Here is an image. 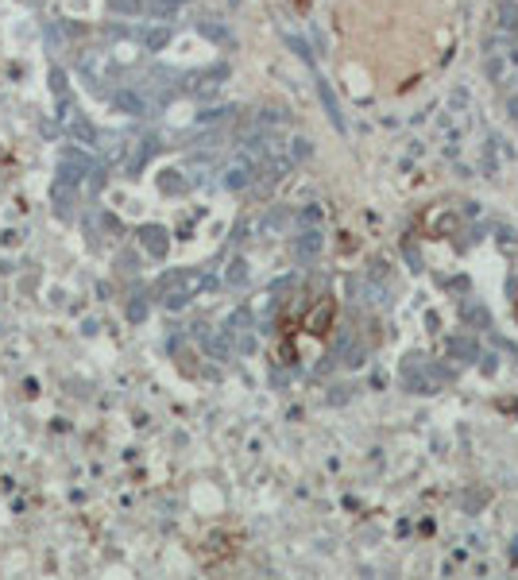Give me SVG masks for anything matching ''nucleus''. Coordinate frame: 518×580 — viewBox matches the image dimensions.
Listing matches in <instances>:
<instances>
[{"label":"nucleus","mask_w":518,"mask_h":580,"mask_svg":"<svg viewBox=\"0 0 518 580\" xmlns=\"http://www.w3.org/2000/svg\"><path fill=\"white\" fill-rule=\"evenodd\" d=\"M224 278H228V286H244V278H247V263H244V259H236V263L228 267V275H224Z\"/></svg>","instance_id":"nucleus-10"},{"label":"nucleus","mask_w":518,"mask_h":580,"mask_svg":"<svg viewBox=\"0 0 518 580\" xmlns=\"http://www.w3.org/2000/svg\"><path fill=\"white\" fill-rule=\"evenodd\" d=\"M487 74H491L495 82H499V77H503V62H499V58H491V62H487Z\"/></svg>","instance_id":"nucleus-15"},{"label":"nucleus","mask_w":518,"mask_h":580,"mask_svg":"<svg viewBox=\"0 0 518 580\" xmlns=\"http://www.w3.org/2000/svg\"><path fill=\"white\" fill-rule=\"evenodd\" d=\"M286 221H290V209H271V213L263 217V224H259V228H263V232H278Z\"/></svg>","instance_id":"nucleus-6"},{"label":"nucleus","mask_w":518,"mask_h":580,"mask_svg":"<svg viewBox=\"0 0 518 580\" xmlns=\"http://www.w3.org/2000/svg\"><path fill=\"white\" fill-rule=\"evenodd\" d=\"M317 255H321V228H302V236L294 240V259L313 263Z\"/></svg>","instance_id":"nucleus-2"},{"label":"nucleus","mask_w":518,"mask_h":580,"mask_svg":"<svg viewBox=\"0 0 518 580\" xmlns=\"http://www.w3.org/2000/svg\"><path fill=\"white\" fill-rule=\"evenodd\" d=\"M201 31H205L209 39H216V43H228V35H224L221 27H213V23H201Z\"/></svg>","instance_id":"nucleus-14"},{"label":"nucleus","mask_w":518,"mask_h":580,"mask_svg":"<svg viewBox=\"0 0 518 580\" xmlns=\"http://www.w3.org/2000/svg\"><path fill=\"white\" fill-rule=\"evenodd\" d=\"M464 317H468V321H479L484 329L491 325V317H487V309L479 306V302H464Z\"/></svg>","instance_id":"nucleus-8"},{"label":"nucleus","mask_w":518,"mask_h":580,"mask_svg":"<svg viewBox=\"0 0 518 580\" xmlns=\"http://www.w3.org/2000/svg\"><path fill=\"white\" fill-rule=\"evenodd\" d=\"M499 31H507V35H514V31H518V4H514V0H510V4H503Z\"/></svg>","instance_id":"nucleus-5"},{"label":"nucleus","mask_w":518,"mask_h":580,"mask_svg":"<svg viewBox=\"0 0 518 580\" xmlns=\"http://www.w3.org/2000/svg\"><path fill=\"white\" fill-rule=\"evenodd\" d=\"M321 221H325L321 205H306V209L298 213V224H302V228H321Z\"/></svg>","instance_id":"nucleus-7"},{"label":"nucleus","mask_w":518,"mask_h":580,"mask_svg":"<svg viewBox=\"0 0 518 580\" xmlns=\"http://www.w3.org/2000/svg\"><path fill=\"white\" fill-rule=\"evenodd\" d=\"M340 348H344V360H340V363H348V368H360V363H363V344H352V348L340 344Z\"/></svg>","instance_id":"nucleus-12"},{"label":"nucleus","mask_w":518,"mask_h":580,"mask_svg":"<svg viewBox=\"0 0 518 580\" xmlns=\"http://www.w3.org/2000/svg\"><path fill=\"white\" fill-rule=\"evenodd\" d=\"M445 352L453 356V360H460V363H476L479 348H476V340H468V337H448L445 340Z\"/></svg>","instance_id":"nucleus-3"},{"label":"nucleus","mask_w":518,"mask_h":580,"mask_svg":"<svg viewBox=\"0 0 518 580\" xmlns=\"http://www.w3.org/2000/svg\"><path fill=\"white\" fill-rule=\"evenodd\" d=\"M507 116L518 124V97H507Z\"/></svg>","instance_id":"nucleus-16"},{"label":"nucleus","mask_w":518,"mask_h":580,"mask_svg":"<svg viewBox=\"0 0 518 580\" xmlns=\"http://www.w3.org/2000/svg\"><path fill=\"white\" fill-rule=\"evenodd\" d=\"M221 182L228 186V190H244V186L252 182V167H247L244 159H240V162H232V167L224 170V178H221Z\"/></svg>","instance_id":"nucleus-4"},{"label":"nucleus","mask_w":518,"mask_h":580,"mask_svg":"<svg viewBox=\"0 0 518 580\" xmlns=\"http://www.w3.org/2000/svg\"><path fill=\"white\" fill-rule=\"evenodd\" d=\"M162 236H167V232H162V228H147L143 232V240H147V247H151V252H167V240H162Z\"/></svg>","instance_id":"nucleus-9"},{"label":"nucleus","mask_w":518,"mask_h":580,"mask_svg":"<svg viewBox=\"0 0 518 580\" xmlns=\"http://www.w3.org/2000/svg\"><path fill=\"white\" fill-rule=\"evenodd\" d=\"M317 101H321V108H325V116H329V124L344 136L348 131V124H344V112H340V101H337V93H332V85L325 82V77H317Z\"/></svg>","instance_id":"nucleus-1"},{"label":"nucleus","mask_w":518,"mask_h":580,"mask_svg":"<svg viewBox=\"0 0 518 580\" xmlns=\"http://www.w3.org/2000/svg\"><path fill=\"white\" fill-rule=\"evenodd\" d=\"M309 155H313L309 139H294V143H290V159H309Z\"/></svg>","instance_id":"nucleus-13"},{"label":"nucleus","mask_w":518,"mask_h":580,"mask_svg":"<svg viewBox=\"0 0 518 580\" xmlns=\"http://www.w3.org/2000/svg\"><path fill=\"white\" fill-rule=\"evenodd\" d=\"M286 43H290V51L298 54L302 62H313V51L306 46V39H298V35H286Z\"/></svg>","instance_id":"nucleus-11"}]
</instances>
